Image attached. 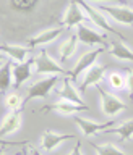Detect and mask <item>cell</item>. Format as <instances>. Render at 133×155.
Segmentation results:
<instances>
[{
  "label": "cell",
  "instance_id": "obj_1",
  "mask_svg": "<svg viewBox=\"0 0 133 155\" xmlns=\"http://www.w3.org/2000/svg\"><path fill=\"white\" fill-rule=\"evenodd\" d=\"M80 5H81V8L85 10V13H86V16H88V19L94 24V26H97V28H101V29H104V31H107V32H112V34H115L117 37H120L122 41H125V37L122 36V34L117 31V29H114L109 24V21L106 19V15H102V12L97 7H94V5H89V3H86V2H80Z\"/></svg>",
  "mask_w": 133,
  "mask_h": 155
},
{
  "label": "cell",
  "instance_id": "obj_2",
  "mask_svg": "<svg viewBox=\"0 0 133 155\" xmlns=\"http://www.w3.org/2000/svg\"><path fill=\"white\" fill-rule=\"evenodd\" d=\"M57 81H58L57 76H49V78H46V79H41L37 82H34V84L28 89L26 99H23V105L28 104V102L33 100V99H37V97L39 99H46V97L51 94V91L55 87Z\"/></svg>",
  "mask_w": 133,
  "mask_h": 155
},
{
  "label": "cell",
  "instance_id": "obj_3",
  "mask_svg": "<svg viewBox=\"0 0 133 155\" xmlns=\"http://www.w3.org/2000/svg\"><path fill=\"white\" fill-rule=\"evenodd\" d=\"M97 92L101 95V110L104 111L107 116H115L119 115L120 111L127 110V105L122 102L119 97L109 94L106 89H102L101 86H97Z\"/></svg>",
  "mask_w": 133,
  "mask_h": 155
},
{
  "label": "cell",
  "instance_id": "obj_4",
  "mask_svg": "<svg viewBox=\"0 0 133 155\" xmlns=\"http://www.w3.org/2000/svg\"><path fill=\"white\" fill-rule=\"evenodd\" d=\"M96 7L122 24H130V26L133 24V10L125 5H96Z\"/></svg>",
  "mask_w": 133,
  "mask_h": 155
},
{
  "label": "cell",
  "instance_id": "obj_5",
  "mask_svg": "<svg viewBox=\"0 0 133 155\" xmlns=\"http://www.w3.org/2000/svg\"><path fill=\"white\" fill-rule=\"evenodd\" d=\"M85 19H88V16H86L85 10L81 8V5L76 3V2H70V3H68L67 12H65V15H63V18L60 21V24H62V26H65V28L80 26V24H83Z\"/></svg>",
  "mask_w": 133,
  "mask_h": 155
},
{
  "label": "cell",
  "instance_id": "obj_6",
  "mask_svg": "<svg viewBox=\"0 0 133 155\" xmlns=\"http://www.w3.org/2000/svg\"><path fill=\"white\" fill-rule=\"evenodd\" d=\"M75 123L80 126L83 136H91V134H96V133H107L109 129L114 128L115 124V120L112 118L106 123H94V121H89V120H85L81 116H75Z\"/></svg>",
  "mask_w": 133,
  "mask_h": 155
},
{
  "label": "cell",
  "instance_id": "obj_7",
  "mask_svg": "<svg viewBox=\"0 0 133 155\" xmlns=\"http://www.w3.org/2000/svg\"><path fill=\"white\" fill-rule=\"evenodd\" d=\"M34 65H36V73H47L51 76H57V74H63L65 73V70L62 66H58V63H55L47 55L46 50H41V53L34 60Z\"/></svg>",
  "mask_w": 133,
  "mask_h": 155
},
{
  "label": "cell",
  "instance_id": "obj_8",
  "mask_svg": "<svg viewBox=\"0 0 133 155\" xmlns=\"http://www.w3.org/2000/svg\"><path fill=\"white\" fill-rule=\"evenodd\" d=\"M76 36L83 44H86V45H102L104 48L109 45L107 37L104 36V34H99V32L93 31V29L88 28L86 24H80V26H78Z\"/></svg>",
  "mask_w": 133,
  "mask_h": 155
},
{
  "label": "cell",
  "instance_id": "obj_9",
  "mask_svg": "<svg viewBox=\"0 0 133 155\" xmlns=\"http://www.w3.org/2000/svg\"><path fill=\"white\" fill-rule=\"evenodd\" d=\"M107 71V66L106 65H94L91 66L89 70L86 71L85 78H83V82L80 86V92H85L89 86H99V82L104 79V74Z\"/></svg>",
  "mask_w": 133,
  "mask_h": 155
},
{
  "label": "cell",
  "instance_id": "obj_10",
  "mask_svg": "<svg viewBox=\"0 0 133 155\" xmlns=\"http://www.w3.org/2000/svg\"><path fill=\"white\" fill-rule=\"evenodd\" d=\"M76 139L75 134H58V133H54V131H46L41 137V147L47 152H51L55 147H58L62 142L65 140H73Z\"/></svg>",
  "mask_w": 133,
  "mask_h": 155
},
{
  "label": "cell",
  "instance_id": "obj_11",
  "mask_svg": "<svg viewBox=\"0 0 133 155\" xmlns=\"http://www.w3.org/2000/svg\"><path fill=\"white\" fill-rule=\"evenodd\" d=\"M104 50H106L104 47H97V48H94V50H91V52L85 53V55H83L80 60H78L76 66L73 68V71L70 73V76H72V78H76V76H80L83 71H88L91 66H94L96 58L99 57V53H102Z\"/></svg>",
  "mask_w": 133,
  "mask_h": 155
},
{
  "label": "cell",
  "instance_id": "obj_12",
  "mask_svg": "<svg viewBox=\"0 0 133 155\" xmlns=\"http://www.w3.org/2000/svg\"><path fill=\"white\" fill-rule=\"evenodd\" d=\"M49 110L58 111V113H63V115H73V113H78V111H88L89 107L88 105H78V104H73V102H68V100H60V102H57V104L42 107V111H49Z\"/></svg>",
  "mask_w": 133,
  "mask_h": 155
},
{
  "label": "cell",
  "instance_id": "obj_13",
  "mask_svg": "<svg viewBox=\"0 0 133 155\" xmlns=\"http://www.w3.org/2000/svg\"><path fill=\"white\" fill-rule=\"evenodd\" d=\"M34 63V60H28L24 63H16L13 66V87L18 89L23 82H26L31 76V65Z\"/></svg>",
  "mask_w": 133,
  "mask_h": 155
},
{
  "label": "cell",
  "instance_id": "obj_14",
  "mask_svg": "<svg viewBox=\"0 0 133 155\" xmlns=\"http://www.w3.org/2000/svg\"><path fill=\"white\" fill-rule=\"evenodd\" d=\"M19 126H21V115H19L18 111H10V113L3 118L0 134H2V137H5V136H8V134H13L19 129Z\"/></svg>",
  "mask_w": 133,
  "mask_h": 155
},
{
  "label": "cell",
  "instance_id": "obj_15",
  "mask_svg": "<svg viewBox=\"0 0 133 155\" xmlns=\"http://www.w3.org/2000/svg\"><path fill=\"white\" fill-rule=\"evenodd\" d=\"M63 29L62 28H55V29H47V31H42L41 34L37 36H33L31 39L28 41V45L29 47H37V45H44V44H49L62 34Z\"/></svg>",
  "mask_w": 133,
  "mask_h": 155
},
{
  "label": "cell",
  "instance_id": "obj_16",
  "mask_svg": "<svg viewBox=\"0 0 133 155\" xmlns=\"http://www.w3.org/2000/svg\"><path fill=\"white\" fill-rule=\"evenodd\" d=\"M58 95H60L62 100H68V102H73V104H78V105H85V102L81 100L78 91L72 86L70 78H63V86L58 91Z\"/></svg>",
  "mask_w": 133,
  "mask_h": 155
},
{
  "label": "cell",
  "instance_id": "obj_17",
  "mask_svg": "<svg viewBox=\"0 0 133 155\" xmlns=\"http://www.w3.org/2000/svg\"><path fill=\"white\" fill-rule=\"evenodd\" d=\"M0 50H2V53H7L12 60L18 61V63H24L29 53V48H24L21 45H8V44H2Z\"/></svg>",
  "mask_w": 133,
  "mask_h": 155
},
{
  "label": "cell",
  "instance_id": "obj_18",
  "mask_svg": "<svg viewBox=\"0 0 133 155\" xmlns=\"http://www.w3.org/2000/svg\"><path fill=\"white\" fill-rule=\"evenodd\" d=\"M109 48H110L112 55H114L115 58H119V60L133 61V50H130L122 41H110L109 42Z\"/></svg>",
  "mask_w": 133,
  "mask_h": 155
},
{
  "label": "cell",
  "instance_id": "obj_19",
  "mask_svg": "<svg viewBox=\"0 0 133 155\" xmlns=\"http://www.w3.org/2000/svg\"><path fill=\"white\" fill-rule=\"evenodd\" d=\"M78 41H80V39H78L76 34H72V36H68L67 41H63V44L60 45V60L62 61H67L68 58L76 52Z\"/></svg>",
  "mask_w": 133,
  "mask_h": 155
},
{
  "label": "cell",
  "instance_id": "obj_20",
  "mask_svg": "<svg viewBox=\"0 0 133 155\" xmlns=\"http://www.w3.org/2000/svg\"><path fill=\"white\" fill-rule=\"evenodd\" d=\"M107 133H115V134H119L120 140H128V139H131V137H133V120L125 121V123H122L120 126H117V128L109 129Z\"/></svg>",
  "mask_w": 133,
  "mask_h": 155
},
{
  "label": "cell",
  "instance_id": "obj_21",
  "mask_svg": "<svg viewBox=\"0 0 133 155\" xmlns=\"http://www.w3.org/2000/svg\"><path fill=\"white\" fill-rule=\"evenodd\" d=\"M12 61L10 63H5L2 66V71H0V87H2V92H7L8 87L12 86Z\"/></svg>",
  "mask_w": 133,
  "mask_h": 155
},
{
  "label": "cell",
  "instance_id": "obj_22",
  "mask_svg": "<svg viewBox=\"0 0 133 155\" xmlns=\"http://www.w3.org/2000/svg\"><path fill=\"white\" fill-rule=\"evenodd\" d=\"M93 145V149L97 152V155H128V153H125V152H122L120 149H117L115 145H112V144H91Z\"/></svg>",
  "mask_w": 133,
  "mask_h": 155
},
{
  "label": "cell",
  "instance_id": "obj_23",
  "mask_svg": "<svg viewBox=\"0 0 133 155\" xmlns=\"http://www.w3.org/2000/svg\"><path fill=\"white\" fill-rule=\"evenodd\" d=\"M37 2H34V0H26V2H23V0H13L12 3H10V7L13 10H16V12H31V10L36 8Z\"/></svg>",
  "mask_w": 133,
  "mask_h": 155
},
{
  "label": "cell",
  "instance_id": "obj_24",
  "mask_svg": "<svg viewBox=\"0 0 133 155\" xmlns=\"http://www.w3.org/2000/svg\"><path fill=\"white\" fill-rule=\"evenodd\" d=\"M109 84L112 89H124V86H127V79L120 73H110L109 74Z\"/></svg>",
  "mask_w": 133,
  "mask_h": 155
},
{
  "label": "cell",
  "instance_id": "obj_25",
  "mask_svg": "<svg viewBox=\"0 0 133 155\" xmlns=\"http://www.w3.org/2000/svg\"><path fill=\"white\" fill-rule=\"evenodd\" d=\"M5 104H7V107H8L12 111H16L19 107L23 105V99H21L18 94H10V95L7 97V102H5Z\"/></svg>",
  "mask_w": 133,
  "mask_h": 155
},
{
  "label": "cell",
  "instance_id": "obj_26",
  "mask_svg": "<svg viewBox=\"0 0 133 155\" xmlns=\"http://www.w3.org/2000/svg\"><path fill=\"white\" fill-rule=\"evenodd\" d=\"M127 89H128V95L130 100H133V70L131 68H127Z\"/></svg>",
  "mask_w": 133,
  "mask_h": 155
},
{
  "label": "cell",
  "instance_id": "obj_27",
  "mask_svg": "<svg viewBox=\"0 0 133 155\" xmlns=\"http://www.w3.org/2000/svg\"><path fill=\"white\" fill-rule=\"evenodd\" d=\"M68 155H83L81 153V142H80V140H76V145L73 147V150Z\"/></svg>",
  "mask_w": 133,
  "mask_h": 155
},
{
  "label": "cell",
  "instance_id": "obj_28",
  "mask_svg": "<svg viewBox=\"0 0 133 155\" xmlns=\"http://www.w3.org/2000/svg\"><path fill=\"white\" fill-rule=\"evenodd\" d=\"M33 153H34V155H42L41 152H37V150H36V149H33Z\"/></svg>",
  "mask_w": 133,
  "mask_h": 155
}]
</instances>
